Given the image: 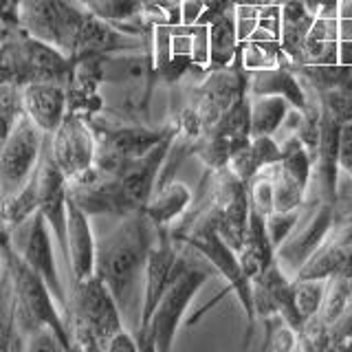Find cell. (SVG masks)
Segmentation results:
<instances>
[{
    "label": "cell",
    "instance_id": "cell-24",
    "mask_svg": "<svg viewBox=\"0 0 352 352\" xmlns=\"http://www.w3.org/2000/svg\"><path fill=\"white\" fill-rule=\"evenodd\" d=\"M282 159V143L271 137H251V141L245 148H240L229 161V168L234 170L247 185L256 174H260L264 168L278 163Z\"/></svg>",
    "mask_w": 352,
    "mask_h": 352
},
{
    "label": "cell",
    "instance_id": "cell-27",
    "mask_svg": "<svg viewBox=\"0 0 352 352\" xmlns=\"http://www.w3.org/2000/svg\"><path fill=\"white\" fill-rule=\"evenodd\" d=\"M352 300V273H335L326 280L324 302L317 317L330 328L337 319L344 315Z\"/></svg>",
    "mask_w": 352,
    "mask_h": 352
},
{
    "label": "cell",
    "instance_id": "cell-35",
    "mask_svg": "<svg viewBox=\"0 0 352 352\" xmlns=\"http://www.w3.org/2000/svg\"><path fill=\"white\" fill-rule=\"evenodd\" d=\"M284 0H280V5ZM300 3L311 11L315 18H337L341 5H346L348 0H300Z\"/></svg>",
    "mask_w": 352,
    "mask_h": 352
},
{
    "label": "cell",
    "instance_id": "cell-36",
    "mask_svg": "<svg viewBox=\"0 0 352 352\" xmlns=\"http://www.w3.org/2000/svg\"><path fill=\"white\" fill-rule=\"evenodd\" d=\"M16 18V0H0V40L7 29V22Z\"/></svg>",
    "mask_w": 352,
    "mask_h": 352
},
{
    "label": "cell",
    "instance_id": "cell-30",
    "mask_svg": "<svg viewBox=\"0 0 352 352\" xmlns=\"http://www.w3.org/2000/svg\"><path fill=\"white\" fill-rule=\"evenodd\" d=\"M22 117H25V108H22L20 86L0 82V141L16 128Z\"/></svg>",
    "mask_w": 352,
    "mask_h": 352
},
{
    "label": "cell",
    "instance_id": "cell-17",
    "mask_svg": "<svg viewBox=\"0 0 352 352\" xmlns=\"http://www.w3.org/2000/svg\"><path fill=\"white\" fill-rule=\"evenodd\" d=\"M249 95H282L302 115L317 102L315 95L313 99L308 97L306 84L286 58H282V62L275 66L249 71Z\"/></svg>",
    "mask_w": 352,
    "mask_h": 352
},
{
    "label": "cell",
    "instance_id": "cell-5",
    "mask_svg": "<svg viewBox=\"0 0 352 352\" xmlns=\"http://www.w3.org/2000/svg\"><path fill=\"white\" fill-rule=\"evenodd\" d=\"M16 16L20 27L33 38L51 44L73 60L91 14L73 0H16Z\"/></svg>",
    "mask_w": 352,
    "mask_h": 352
},
{
    "label": "cell",
    "instance_id": "cell-8",
    "mask_svg": "<svg viewBox=\"0 0 352 352\" xmlns=\"http://www.w3.org/2000/svg\"><path fill=\"white\" fill-rule=\"evenodd\" d=\"M190 249L179 245L170 236V227H161L157 242L150 249L146 273H143V297H141V315L137 330H141L150 322V317L157 308L163 293L170 289V284L190 267ZM135 330V333H137Z\"/></svg>",
    "mask_w": 352,
    "mask_h": 352
},
{
    "label": "cell",
    "instance_id": "cell-12",
    "mask_svg": "<svg viewBox=\"0 0 352 352\" xmlns=\"http://www.w3.org/2000/svg\"><path fill=\"white\" fill-rule=\"evenodd\" d=\"M308 216L304 218V225L293 229V234L286 238L280 249L275 251V260L280 262V267L295 278L306 260L319 249V245L326 240L330 229L337 223V209L335 203H324V201H306Z\"/></svg>",
    "mask_w": 352,
    "mask_h": 352
},
{
    "label": "cell",
    "instance_id": "cell-21",
    "mask_svg": "<svg viewBox=\"0 0 352 352\" xmlns=\"http://www.w3.org/2000/svg\"><path fill=\"white\" fill-rule=\"evenodd\" d=\"M73 3L132 36H146L154 29L143 18L146 0H73Z\"/></svg>",
    "mask_w": 352,
    "mask_h": 352
},
{
    "label": "cell",
    "instance_id": "cell-9",
    "mask_svg": "<svg viewBox=\"0 0 352 352\" xmlns=\"http://www.w3.org/2000/svg\"><path fill=\"white\" fill-rule=\"evenodd\" d=\"M47 137L49 135H44L25 115L0 141V201L16 194L29 181L42 157Z\"/></svg>",
    "mask_w": 352,
    "mask_h": 352
},
{
    "label": "cell",
    "instance_id": "cell-20",
    "mask_svg": "<svg viewBox=\"0 0 352 352\" xmlns=\"http://www.w3.org/2000/svg\"><path fill=\"white\" fill-rule=\"evenodd\" d=\"M238 260L249 275V280L258 278L271 262H275V249L267 231V216L253 207L249 209V220L245 236H242V245L238 249Z\"/></svg>",
    "mask_w": 352,
    "mask_h": 352
},
{
    "label": "cell",
    "instance_id": "cell-19",
    "mask_svg": "<svg viewBox=\"0 0 352 352\" xmlns=\"http://www.w3.org/2000/svg\"><path fill=\"white\" fill-rule=\"evenodd\" d=\"M317 18L308 11L300 0H284L280 5V44L284 58L293 66H302L308 62V51H311L313 29Z\"/></svg>",
    "mask_w": 352,
    "mask_h": 352
},
{
    "label": "cell",
    "instance_id": "cell-18",
    "mask_svg": "<svg viewBox=\"0 0 352 352\" xmlns=\"http://www.w3.org/2000/svg\"><path fill=\"white\" fill-rule=\"evenodd\" d=\"M66 242H69V275L71 280H84L95 273V249L91 216L73 201L69 194V216H66Z\"/></svg>",
    "mask_w": 352,
    "mask_h": 352
},
{
    "label": "cell",
    "instance_id": "cell-23",
    "mask_svg": "<svg viewBox=\"0 0 352 352\" xmlns=\"http://www.w3.org/2000/svg\"><path fill=\"white\" fill-rule=\"evenodd\" d=\"M209 36V53H207V71L223 69L236 60L240 53V36H238V20L236 11H227L207 22Z\"/></svg>",
    "mask_w": 352,
    "mask_h": 352
},
{
    "label": "cell",
    "instance_id": "cell-28",
    "mask_svg": "<svg viewBox=\"0 0 352 352\" xmlns=\"http://www.w3.org/2000/svg\"><path fill=\"white\" fill-rule=\"evenodd\" d=\"M306 187L286 174L280 163L273 165V212H291L306 205Z\"/></svg>",
    "mask_w": 352,
    "mask_h": 352
},
{
    "label": "cell",
    "instance_id": "cell-38",
    "mask_svg": "<svg viewBox=\"0 0 352 352\" xmlns=\"http://www.w3.org/2000/svg\"><path fill=\"white\" fill-rule=\"evenodd\" d=\"M0 231H5V227H3V225H0Z\"/></svg>",
    "mask_w": 352,
    "mask_h": 352
},
{
    "label": "cell",
    "instance_id": "cell-22",
    "mask_svg": "<svg viewBox=\"0 0 352 352\" xmlns=\"http://www.w3.org/2000/svg\"><path fill=\"white\" fill-rule=\"evenodd\" d=\"M192 203H194V194L190 187L181 181L170 179L157 185V190L150 196L143 212L148 214L154 227L161 229V227H172L190 209Z\"/></svg>",
    "mask_w": 352,
    "mask_h": 352
},
{
    "label": "cell",
    "instance_id": "cell-34",
    "mask_svg": "<svg viewBox=\"0 0 352 352\" xmlns=\"http://www.w3.org/2000/svg\"><path fill=\"white\" fill-rule=\"evenodd\" d=\"M339 168L352 179V121L341 124L339 132Z\"/></svg>",
    "mask_w": 352,
    "mask_h": 352
},
{
    "label": "cell",
    "instance_id": "cell-3",
    "mask_svg": "<svg viewBox=\"0 0 352 352\" xmlns=\"http://www.w3.org/2000/svg\"><path fill=\"white\" fill-rule=\"evenodd\" d=\"M75 66L69 55L22 29L18 16L7 22L0 40V82L20 88L33 82H58L69 86Z\"/></svg>",
    "mask_w": 352,
    "mask_h": 352
},
{
    "label": "cell",
    "instance_id": "cell-10",
    "mask_svg": "<svg viewBox=\"0 0 352 352\" xmlns=\"http://www.w3.org/2000/svg\"><path fill=\"white\" fill-rule=\"evenodd\" d=\"M49 152L69 183L84 176L95 165L97 154V137L91 121L69 110L58 130L49 135Z\"/></svg>",
    "mask_w": 352,
    "mask_h": 352
},
{
    "label": "cell",
    "instance_id": "cell-11",
    "mask_svg": "<svg viewBox=\"0 0 352 352\" xmlns=\"http://www.w3.org/2000/svg\"><path fill=\"white\" fill-rule=\"evenodd\" d=\"M249 93L242 95L216 124L209 128L205 139L198 143L196 157L207 170H218L229 165L231 157L251 141V117H249Z\"/></svg>",
    "mask_w": 352,
    "mask_h": 352
},
{
    "label": "cell",
    "instance_id": "cell-25",
    "mask_svg": "<svg viewBox=\"0 0 352 352\" xmlns=\"http://www.w3.org/2000/svg\"><path fill=\"white\" fill-rule=\"evenodd\" d=\"M249 117H251V137H275L284 126L289 110L293 108L289 99L282 95H249Z\"/></svg>",
    "mask_w": 352,
    "mask_h": 352
},
{
    "label": "cell",
    "instance_id": "cell-33",
    "mask_svg": "<svg viewBox=\"0 0 352 352\" xmlns=\"http://www.w3.org/2000/svg\"><path fill=\"white\" fill-rule=\"evenodd\" d=\"M304 209H291V212H271L267 216V231H269V240L273 249L278 251L282 242L293 234V229L300 225V220L304 216Z\"/></svg>",
    "mask_w": 352,
    "mask_h": 352
},
{
    "label": "cell",
    "instance_id": "cell-13",
    "mask_svg": "<svg viewBox=\"0 0 352 352\" xmlns=\"http://www.w3.org/2000/svg\"><path fill=\"white\" fill-rule=\"evenodd\" d=\"M293 66V64H291ZM302 77L306 88L319 99L324 110H328L341 124L352 121V64L339 62H317L293 66Z\"/></svg>",
    "mask_w": 352,
    "mask_h": 352
},
{
    "label": "cell",
    "instance_id": "cell-6",
    "mask_svg": "<svg viewBox=\"0 0 352 352\" xmlns=\"http://www.w3.org/2000/svg\"><path fill=\"white\" fill-rule=\"evenodd\" d=\"M207 280H209V271L198 269L192 262L190 267L170 284V289L163 293L157 308H154L150 322L135 333L139 350L168 352L172 348L176 330H179L187 308H190L194 295L203 289V284Z\"/></svg>",
    "mask_w": 352,
    "mask_h": 352
},
{
    "label": "cell",
    "instance_id": "cell-31",
    "mask_svg": "<svg viewBox=\"0 0 352 352\" xmlns=\"http://www.w3.org/2000/svg\"><path fill=\"white\" fill-rule=\"evenodd\" d=\"M264 330H267V341L264 348L275 350V352H286L297 348V328H293L282 315H273L262 319Z\"/></svg>",
    "mask_w": 352,
    "mask_h": 352
},
{
    "label": "cell",
    "instance_id": "cell-7",
    "mask_svg": "<svg viewBox=\"0 0 352 352\" xmlns=\"http://www.w3.org/2000/svg\"><path fill=\"white\" fill-rule=\"evenodd\" d=\"M7 240H9V245L16 249L18 256L47 282V286L55 295V300H58L64 313L66 302H69V293L64 289L60 273H58V264H55L53 234L40 209L22 220V223L7 229Z\"/></svg>",
    "mask_w": 352,
    "mask_h": 352
},
{
    "label": "cell",
    "instance_id": "cell-4",
    "mask_svg": "<svg viewBox=\"0 0 352 352\" xmlns=\"http://www.w3.org/2000/svg\"><path fill=\"white\" fill-rule=\"evenodd\" d=\"M5 262L11 273V282H14L18 324H20L22 339L42 326H51L69 341V346L73 350L69 328H66V322H64V313L58 300H55V295L51 293L47 282L18 256L16 249L9 245L7 236H5Z\"/></svg>",
    "mask_w": 352,
    "mask_h": 352
},
{
    "label": "cell",
    "instance_id": "cell-32",
    "mask_svg": "<svg viewBox=\"0 0 352 352\" xmlns=\"http://www.w3.org/2000/svg\"><path fill=\"white\" fill-rule=\"evenodd\" d=\"M273 165L264 168L260 174L253 176L251 183H249L251 207L258 209V212L264 216H269L273 212Z\"/></svg>",
    "mask_w": 352,
    "mask_h": 352
},
{
    "label": "cell",
    "instance_id": "cell-16",
    "mask_svg": "<svg viewBox=\"0 0 352 352\" xmlns=\"http://www.w3.org/2000/svg\"><path fill=\"white\" fill-rule=\"evenodd\" d=\"M25 115L44 135H53L69 113V91L58 82H33L20 88Z\"/></svg>",
    "mask_w": 352,
    "mask_h": 352
},
{
    "label": "cell",
    "instance_id": "cell-26",
    "mask_svg": "<svg viewBox=\"0 0 352 352\" xmlns=\"http://www.w3.org/2000/svg\"><path fill=\"white\" fill-rule=\"evenodd\" d=\"M0 350H25V339L18 324L14 282L5 260L0 269Z\"/></svg>",
    "mask_w": 352,
    "mask_h": 352
},
{
    "label": "cell",
    "instance_id": "cell-29",
    "mask_svg": "<svg viewBox=\"0 0 352 352\" xmlns=\"http://www.w3.org/2000/svg\"><path fill=\"white\" fill-rule=\"evenodd\" d=\"M326 280H313V278H293V300L295 308L300 313L302 322L311 319L319 313L324 302Z\"/></svg>",
    "mask_w": 352,
    "mask_h": 352
},
{
    "label": "cell",
    "instance_id": "cell-1",
    "mask_svg": "<svg viewBox=\"0 0 352 352\" xmlns=\"http://www.w3.org/2000/svg\"><path fill=\"white\" fill-rule=\"evenodd\" d=\"M157 236L159 229L148 214L135 212L121 216L117 227L97 240L95 273L106 282L124 315L130 313L137 302V289L143 282L148 256Z\"/></svg>",
    "mask_w": 352,
    "mask_h": 352
},
{
    "label": "cell",
    "instance_id": "cell-14",
    "mask_svg": "<svg viewBox=\"0 0 352 352\" xmlns=\"http://www.w3.org/2000/svg\"><path fill=\"white\" fill-rule=\"evenodd\" d=\"M251 284L253 306H256V317L260 322L273 315H282L293 328L304 324L293 300V278L280 267L278 260L271 262L258 278H253Z\"/></svg>",
    "mask_w": 352,
    "mask_h": 352
},
{
    "label": "cell",
    "instance_id": "cell-2",
    "mask_svg": "<svg viewBox=\"0 0 352 352\" xmlns=\"http://www.w3.org/2000/svg\"><path fill=\"white\" fill-rule=\"evenodd\" d=\"M73 350H106L119 333H124V313L97 273L71 282L69 302L64 308Z\"/></svg>",
    "mask_w": 352,
    "mask_h": 352
},
{
    "label": "cell",
    "instance_id": "cell-39",
    "mask_svg": "<svg viewBox=\"0 0 352 352\" xmlns=\"http://www.w3.org/2000/svg\"><path fill=\"white\" fill-rule=\"evenodd\" d=\"M146 3H154V0H146Z\"/></svg>",
    "mask_w": 352,
    "mask_h": 352
},
{
    "label": "cell",
    "instance_id": "cell-37",
    "mask_svg": "<svg viewBox=\"0 0 352 352\" xmlns=\"http://www.w3.org/2000/svg\"><path fill=\"white\" fill-rule=\"evenodd\" d=\"M5 236H7V229L0 231V269H3V260H5Z\"/></svg>",
    "mask_w": 352,
    "mask_h": 352
},
{
    "label": "cell",
    "instance_id": "cell-15",
    "mask_svg": "<svg viewBox=\"0 0 352 352\" xmlns=\"http://www.w3.org/2000/svg\"><path fill=\"white\" fill-rule=\"evenodd\" d=\"M335 273H352V214L337 220L326 240L306 260L295 278L328 280Z\"/></svg>",
    "mask_w": 352,
    "mask_h": 352
}]
</instances>
